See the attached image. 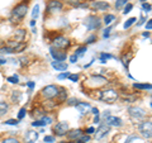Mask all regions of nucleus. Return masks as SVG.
Returning a JSON list of instances; mask_svg holds the SVG:
<instances>
[{
  "label": "nucleus",
  "instance_id": "48",
  "mask_svg": "<svg viewBox=\"0 0 152 143\" xmlns=\"http://www.w3.org/2000/svg\"><path fill=\"white\" fill-rule=\"evenodd\" d=\"M69 60H70L71 63H76V62H77V60H79V57L74 53V55H71V56L69 57Z\"/></svg>",
  "mask_w": 152,
  "mask_h": 143
},
{
  "label": "nucleus",
  "instance_id": "5",
  "mask_svg": "<svg viewBox=\"0 0 152 143\" xmlns=\"http://www.w3.org/2000/svg\"><path fill=\"white\" fill-rule=\"evenodd\" d=\"M102 23H103V20H100V18H99L98 15H94V14H90V15H88V17L83 20V24L86 27L88 31H96V29H100Z\"/></svg>",
  "mask_w": 152,
  "mask_h": 143
},
{
  "label": "nucleus",
  "instance_id": "16",
  "mask_svg": "<svg viewBox=\"0 0 152 143\" xmlns=\"http://www.w3.org/2000/svg\"><path fill=\"white\" fill-rule=\"evenodd\" d=\"M105 124L109 125V127H117V128H119L123 125V120L121 118H118V117H114V115H109L105 118Z\"/></svg>",
  "mask_w": 152,
  "mask_h": 143
},
{
  "label": "nucleus",
  "instance_id": "8",
  "mask_svg": "<svg viewBox=\"0 0 152 143\" xmlns=\"http://www.w3.org/2000/svg\"><path fill=\"white\" fill-rule=\"evenodd\" d=\"M137 129H138L140 134L143 138H146V139H150V138H152V122L151 120L140 122Z\"/></svg>",
  "mask_w": 152,
  "mask_h": 143
},
{
  "label": "nucleus",
  "instance_id": "13",
  "mask_svg": "<svg viewBox=\"0 0 152 143\" xmlns=\"http://www.w3.org/2000/svg\"><path fill=\"white\" fill-rule=\"evenodd\" d=\"M109 132H110V127L107 125L105 123H104V124H100L98 129L95 131V139H96V141H102Z\"/></svg>",
  "mask_w": 152,
  "mask_h": 143
},
{
  "label": "nucleus",
  "instance_id": "57",
  "mask_svg": "<svg viewBox=\"0 0 152 143\" xmlns=\"http://www.w3.org/2000/svg\"><path fill=\"white\" fill-rule=\"evenodd\" d=\"M109 115H110V110H105V112L103 113V115H102V117H103L104 119H105V118H107V117H109Z\"/></svg>",
  "mask_w": 152,
  "mask_h": 143
},
{
  "label": "nucleus",
  "instance_id": "17",
  "mask_svg": "<svg viewBox=\"0 0 152 143\" xmlns=\"http://www.w3.org/2000/svg\"><path fill=\"white\" fill-rule=\"evenodd\" d=\"M39 138V132L37 131H27L24 134V143H36Z\"/></svg>",
  "mask_w": 152,
  "mask_h": 143
},
{
  "label": "nucleus",
  "instance_id": "34",
  "mask_svg": "<svg viewBox=\"0 0 152 143\" xmlns=\"http://www.w3.org/2000/svg\"><path fill=\"white\" fill-rule=\"evenodd\" d=\"M46 125H47V124H46L43 120H42V119H36V120L32 122V127H36V128H38V127H39V128H43V127H46Z\"/></svg>",
  "mask_w": 152,
  "mask_h": 143
},
{
  "label": "nucleus",
  "instance_id": "62",
  "mask_svg": "<svg viewBox=\"0 0 152 143\" xmlns=\"http://www.w3.org/2000/svg\"><path fill=\"white\" fill-rule=\"evenodd\" d=\"M150 107H151V108H152V101H151V103H150Z\"/></svg>",
  "mask_w": 152,
  "mask_h": 143
},
{
  "label": "nucleus",
  "instance_id": "37",
  "mask_svg": "<svg viewBox=\"0 0 152 143\" xmlns=\"http://www.w3.org/2000/svg\"><path fill=\"white\" fill-rule=\"evenodd\" d=\"M39 17V5L38 4H36L34 7H33V10H32V19H36Z\"/></svg>",
  "mask_w": 152,
  "mask_h": 143
},
{
  "label": "nucleus",
  "instance_id": "59",
  "mask_svg": "<svg viewBox=\"0 0 152 143\" xmlns=\"http://www.w3.org/2000/svg\"><path fill=\"white\" fill-rule=\"evenodd\" d=\"M94 61H95V60H91V61H90V62H89L88 65H85V66H84V67H85V69H88V67H90V66H91V65H93V62H94Z\"/></svg>",
  "mask_w": 152,
  "mask_h": 143
},
{
  "label": "nucleus",
  "instance_id": "45",
  "mask_svg": "<svg viewBox=\"0 0 152 143\" xmlns=\"http://www.w3.org/2000/svg\"><path fill=\"white\" fill-rule=\"evenodd\" d=\"M142 9H143V12L145 13H150L151 10H152V5L151 4H148V3H142Z\"/></svg>",
  "mask_w": 152,
  "mask_h": 143
},
{
  "label": "nucleus",
  "instance_id": "39",
  "mask_svg": "<svg viewBox=\"0 0 152 143\" xmlns=\"http://www.w3.org/2000/svg\"><path fill=\"white\" fill-rule=\"evenodd\" d=\"M98 39V36L96 34H90L88 38H86V41H85V43L86 45H93L95 41Z\"/></svg>",
  "mask_w": 152,
  "mask_h": 143
},
{
  "label": "nucleus",
  "instance_id": "52",
  "mask_svg": "<svg viewBox=\"0 0 152 143\" xmlns=\"http://www.w3.org/2000/svg\"><path fill=\"white\" fill-rule=\"evenodd\" d=\"M146 31H152V19H148L146 22Z\"/></svg>",
  "mask_w": 152,
  "mask_h": 143
},
{
  "label": "nucleus",
  "instance_id": "25",
  "mask_svg": "<svg viewBox=\"0 0 152 143\" xmlns=\"http://www.w3.org/2000/svg\"><path fill=\"white\" fill-rule=\"evenodd\" d=\"M0 143H22V142L19 141L17 137H14V136H8V137L1 138V139H0Z\"/></svg>",
  "mask_w": 152,
  "mask_h": 143
},
{
  "label": "nucleus",
  "instance_id": "12",
  "mask_svg": "<svg viewBox=\"0 0 152 143\" xmlns=\"http://www.w3.org/2000/svg\"><path fill=\"white\" fill-rule=\"evenodd\" d=\"M50 55L53 58V61H65L67 58V52L64 50H58L55 48V47H50Z\"/></svg>",
  "mask_w": 152,
  "mask_h": 143
},
{
  "label": "nucleus",
  "instance_id": "38",
  "mask_svg": "<svg viewBox=\"0 0 152 143\" xmlns=\"http://www.w3.org/2000/svg\"><path fill=\"white\" fill-rule=\"evenodd\" d=\"M19 122L20 120H18V119H7L5 122H3V124H5V125H18L19 124Z\"/></svg>",
  "mask_w": 152,
  "mask_h": 143
},
{
  "label": "nucleus",
  "instance_id": "21",
  "mask_svg": "<svg viewBox=\"0 0 152 143\" xmlns=\"http://www.w3.org/2000/svg\"><path fill=\"white\" fill-rule=\"evenodd\" d=\"M76 110H77L80 114H85V113H89V110L91 109V107H90V104L86 103V101H79L77 104L75 105Z\"/></svg>",
  "mask_w": 152,
  "mask_h": 143
},
{
  "label": "nucleus",
  "instance_id": "49",
  "mask_svg": "<svg viewBox=\"0 0 152 143\" xmlns=\"http://www.w3.org/2000/svg\"><path fill=\"white\" fill-rule=\"evenodd\" d=\"M27 86H28V89H29V91H33V89H34V86H36V82L34 81H28Z\"/></svg>",
  "mask_w": 152,
  "mask_h": 143
},
{
  "label": "nucleus",
  "instance_id": "10",
  "mask_svg": "<svg viewBox=\"0 0 152 143\" xmlns=\"http://www.w3.org/2000/svg\"><path fill=\"white\" fill-rule=\"evenodd\" d=\"M127 112H128V115H129L133 120H142V119H145L147 115L146 110L142 109L141 107H128Z\"/></svg>",
  "mask_w": 152,
  "mask_h": 143
},
{
  "label": "nucleus",
  "instance_id": "6",
  "mask_svg": "<svg viewBox=\"0 0 152 143\" xmlns=\"http://www.w3.org/2000/svg\"><path fill=\"white\" fill-rule=\"evenodd\" d=\"M108 80L107 77H104L102 75H91L88 79V81L85 82V85L91 89H102L104 85H107Z\"/></svg>",
  "mask_w": 152,
  "mask_h": 143
},
{
  "label": "nucleus",
  "instance_id": "56",
  "mask_svg": "<svg viewBox=\"0 0 152 143\" xmlns=\"http://www.w3.org/2000/svg\"><path fill=\"white\" fill-rule=\"evenodd\" d=\"M90 110H91V113L94 114V115H98V114H99V109L98 108H91Z\"/></svg>",
  "mask_w": 152,
  "mask_h": 143
},
{
  "label": "nucleus",
  "instance_id": "51",
  "mask_svg": "<svg viewBox=\"0 0 152 143\" xmlns=\"http://www.w3.org/2000/svg\"><path fill=\"white\" fill-rule=\"evenodd\" d=\"M147 22V19H146V17H143V15H141V18H140V22L137 23V27H141L142 24H145V23Z\"/></svg>",
  "mask_w": 152,
  "mask_h": 143
},
{
  "label": "nucleus",
  "instance_id": "14",
  "mask_svg": "<svg viewBox=\"0 0 152 143\" xmlns=\"http://www.w3.org/2000/svg\"><path fill=\"white\" fill-rule=\"evenodd\" d=\"M23 96H24V95H23V93L20 90H12L10 95H9V101L12 104L18 105V104H20L23 101Z\"/></svg>",
  "mask_w": 152,
  "mask_h": 143
},
{
  "label": "nucleus",
  "instance_id": "11",
  "mask_svg": "<svg viewBox=\"0 0 152 143\" xmlns=\"http://www.w3.org/2000/svg\"><path fill=\"white\" fill-rule=\"evenodd\" d=\"M90 7H91V9L94 12H107L110 9V4H109L108 1H103V0H94V1L90 3Z\"/></svg>",
  "mask_w": 152,
  "mask_h": 143
},
{
  "label": "nucleus",
  "instance_id": "7",
  "mask_svg": "<svg viewBox=\"0 0 152 143\" xmlns=\"http://www.w3.org/2000/svg\"><path fill=\"white\" fill-rule=\"evenodd\" d=\"M51 46H52V47H55V48H58V50H64V51H66L67 48H70L71 41H70L66 36H64V34H57L56 37L52 38V43H51Z\"/></svg>",
  "mask_w": 152,
  "mask_h": 143
},
{
  "label": "nucleus",
  "instance_id": "41",
  "mask_svg": "<svg viewBox=\"0 0 152 143\" xmlns=\"http://www.w3.org/2000/svg\"><path fill=\"white\" fill-rule=\"evenodd\" d=\"M132 9H133V4H132V3H127L126 5L123 7V14L131 13V12H132Z\"/></svg>",
  "mask_w": 152,
  "mask_h": 143
},
{
  "label": "nucleus",
  "instance_id": "9",
  "mask_svg": "<svg viewBox=\"0 0 152 143\" xmlns=\"http://www.w3.org/2000/svg\"><path fill=\"white\" fill-rule=\"evenodd\" d=\"M69 131H70V125H69V123L65 120L57 122L56 124L52 127V132H53V136H56V137H64L67 134Z\"/></svg>",
  "mask_w": 152,
  "mask_h": 143
},
{
  "label": "nucleus",
  "instance_id": "46",
  "mask_svg": "<svg viewBox=\"0 0 152 143\" xmlns=\"http://www.w3.org/2000/svg\"><path fill=\"white\" fill-rule=\"evenodd\" d=\"M67 79L70 81H72V82H77V81H79V75L77 74H70Z\"/></svg>",
  "mask_w": 152,
  "mask_h": 143
},
{
  "label": "nucleus",
  "instance_id": "53",
  "mask_svg": "<svg viewBox=\"0 0 152 143\" xmlns=\"http://www.w3.org/2000/svg\"><path fill=\"white\" fill-rule=\"evenodd\" d=\"M93 133H95V129H94V127H89L85 129V134H93Z\"/></svg>",
  "mask_w": 152,
  "mask_h": 143
},
{
  "label": "nucleus",
  "instance_id": "2",
  "mask_svg": "<svg viewBox=\"0 0 152 143\" xmlns=\"http://www.w3.org/2000/svg\"><path fill=\"white\" fill-rule=\"evenodd\" d=\"M119 98V94H118L117 90L114 89H103L99 91V95H98V99L100 100L103 103H107V104H114Z\"/></svg>",
  "mask_w": 152,
  "mask_h": 143
},
{
  "label": "nucleus",
  "instance_id": "30",
  "mask_svg": "<svg viewBox=\"0 0 152 143\" xmlns=\"http://www.w3.org/2000/svg\"><path fill=\"white\" fill-rule=\"evenodd\" d=\"M28 114V110H27V108L26 107H23L20 108V110L18 112V115H17V119L18 120H23V119L26 118V115Z\"/></svg>",
  "mask_w": 152,
  "mask_h": 143
},
{
  "label": "nucleus",
  "instance_id": "28",
  "mask_svg": "<svg viewBox=\"0 0 152 143\" xmlns=\"http://www.w3.org/2000/svg\"><path fill=\"white\" fill-rule=\"evenodd\" d=\"M133 88L138 89V90H152V85L151 84H140V82H136V84H133Z\"/></svg>",
  "mask_w": 152,
  "mask_h": 143
},
{
  "label": "nucleus",
  "instance_id": "44",
  "mask_svg": "<svg viewBox=\"0 0 152 143\" xmlns=\"http://www.w3.org/2000/svg\"><path fill=\"white\" fill-rule=\"evenodd\" d=\"M43 142L45 143H55L56 142V136H45Z\"/></svg>",
  "mask_w": 152,
  "mask_h": 143
},
{
  "label": "nucleus",
  "instance_id": "18",
  "mask_svg": "<svg viewBox=\"0 0 152 143\" xmlns=\"http://www.w3.org/2000/svg\"><path fill=\"white\" fill-rule=\"evenodd\" d=\"M69 98H67V89L66 88H64V86H60V90H58V95H57V98H56V100H57V104H64V103H66V100H67Z\"/></svg>",
  "mask_w": 152,
  "mask_h": 143
},
{
  "label": "nucleus",
  "instance_id": "64",
  "mask_svg": "<svg viewBox=\"0 0 152 143\" xmlns=\"http://www.w3.org/2000/svg\"><path fill=\"white\" fill-rule=\"evenodd\" d=\"M28 1H31V0H28Z\"/></svg>",
  "mask_w": 152,
  "mask_h": 143
},
{
  "label": "nucleus",
  "instance_id": "33",
  "mask_svg": "<svg viewBox=\"0 0 152 143\" xmlns=\"http://www.w3.org/2000/svg\"><path fill=\"white\" fill-rule=\"evenodd\" d=\"M7 81L8 82H10V84H14V85H17V84H19V76L18 75H12V76H8L7 77Z\"/></svg>",
  "mask_w": 152,
  "mask_h": 143
},
{
  "label": "nucleus",
  "instance_id": "23",
  "mask_svg": "<svg viewBox=\"0 0 152 143\" xmlns=\"http://www.w3.org/2000/svg\"><path fill=\"white\" fill-rule=\"evenodd\" d=\"M81 134H83V131H81V129H79V128H77V129L69 131V132H67V134H66V136H67L69 139L76 141V139H77V138H79L80 136H81Z\"/></svg>",
  "mask_w": 152,
  "mask_h": 143
},
{
  "label": "nucleus",
  "instance_id": "36",
  "mask_svg": "<svg viewBox=\"0 0 152 143\" xmlns=\"http://www.w3.org/2000/svg\"><path fill=\"white\" fill-rule=\"evenodd\" d=\"M128 3V0H115V4H114V7H115L117 10H121V9L126 5Z\"/></svg>",
  "mask_w": 152,
  "mask_h": 143
},
{
  "label": "nucleus",
  "instance_id": "55",
  "mask_svg": "<svg viewBox=\"0 0 152 143\" xmlns=\"http://www.w3.org/2000/svg\"><path fill=\"white\" fill-rule=\"evenodd\" d=\"M93 122L95 123V124H98V123H100V115H99V114H98V115H95Z\"/></svg>",
  "mask_w": 152,
  "mask_h": 143
},
{
  "label": "nucleus",
  "instance_id": "63",
  "mask_svg": "<svg viewBox=\"0 0 152 143\" xmlns=\"http://www.w3.org/2000/svg\"><path fill=\"white\" fill-rule=\"evenodd\" d=\"M69 143H76V142H69Z\"/></svg>",
  "mask_w": 152,
  "mask_h": 143
},
{
  "label": "nucleus",
  "instance_id": "50",
  "mask_svg": "<svg viewBox=\"0 0 152 143\" xmlns=\"http://www.w3.org/2000/svg\"><path fill=\"white\" fill-rule=\"evenodd\" d=\"M110 31H112V27H108L105 31H104L103 33V37L104 38H109V36H110Z\"/></svg>",
  "mask_w": 152,
  "mask_h": 143
},
{
  "label": "nucleus",
  "instance_id": "54",
  "mask_svg": "<svg viewBox=\"0 0 152 143\" xmlns=\"http://www.w3.org/2000/svg\"><path fill=\"white\" fill-rule=\"evenodd\" d=\"M7 63H8V60L5 58V57L0 56V66H1V65H7Z\"/></svg>",
  "mask_w": 152,
  "mask_h": 143
},
{
  "label": "nucleus",
  "instance_id": "4",
  "mask_svg": "<svg viewBox=\"0 0 152 143\" xmlns=\"http://www.w3.org/2000/svg\"><path fill=\"white\" fill-rule=\"evenodd\" d=\"M64 10V1L61 0H48L46 3V12H45V18L52 15V14L60 13Z\"/></svg>",
  "mask_w": 152,
  "mask_h": 143
},
{
  "label": "nucleus",
  "instance_id": "26",
  "mask_svg": "<svg viewBox=\"0 0 152 143\" xmlns=\"http://www.w3.org/2000/svg\"><path fill=\"white\" fill-rule=\"evenodd\" d=\"M114 58V56L112 53H107V52H102L100 55H99V61H100L102 63H105L108 60H112Z\"/></svg>",
  "mask_w": 152,
  "mask_h": 143
},
{
  "label": "nucleus",
  "instance_id": "29",
  "mask_svg": "<svg viewBox=\"0 0 152 143\" xmlns=\"http://www.w3.org/2000/svg\"><path fill=\"white\" fill-rule=\"evenodd\" d=\"M86 51H88V47H86V45L80 46V47H77V48L75 50V55L77 56V57H83L85 53H86Z\"/></svg>",
  "mask_w": 152,
  "mask_h": 143
},
{
  "label": "nucleus",
  "instance_id": "60",
  "mask_svg": "<svg viewBox=\"0 0 152 143\" xmlns=\"http://www.w3.org/2000/svg\"><path fill=\"white\" fill-rule=\"evenodd\" d=\"M150 34H151V33H150L148 31H147V32H143V33H142V36H143L145 38H146V37H150Z\"/></svg>",
  "mask_w": 152,
  "mask_h": 143
},
{
  "label": "nucleus",
  "instance_id": "19",
  "mask_svg": "<svg viewBox=\"0 0 152 143\" xmlns=\"http://www.w3.org/2000/svg\"><path fill=\"white\" fill-rule=\"evenodd\" d=\"M47 113L48 112H47L43 107H34L32 109V112H31V115L33 118H36V119H41L43 115H46Z\"/></svg>",
  "mask_w": 152,
  "mask_h": 143
},
{
  "label": "nucleus",
  "instance_id": "15",
  "mask_svg": "<svg viewBox=\"0 0 152 143\" xmlns=\"http://www.w3.org/2000/svg\"><path fill=\"white\" fill-rule=\"evenodd\" d=\"M12 38L15 39L18 42H26L27 38V31L23 29V28H15L12 33Z\"/></svg>",
  "mask_w": 152,
  "mask_h": 143
},
{
  "label": "nucleus",
  "instance_id": "32",
  "mask_svg": "<svg viewBox=\"0 0 152 143\" xmlns=\"http://www.w3.org/2000/svg\"><path fill=\"white\" fill-rule=\"evenodd\" d=\"M136 20H137V18H134V17L127 19V22L124 23V24H123V28H124V29H128V28H131V27L136 23Z\"/></svg>",
  "mask_w": 152,
  "mask_h": 143
},
{
  "label": "nucleus",
  "instance_id": "42",
  "mask_svg": "<svg viewBox=\"0 0 152 143\" xmlns=\"http://www.w3.org/2000/svg\"><path fill=\"white\" fill-rule=\"evenodd\" d=\"M19 61H20V66H22V67H24V66L29 65V58L26 57V56H22L20 58H19Z\"/></svg>",
  "mask_w": 152,
  "mask_h": 143
},
{
  "label": "nucleus",
  "instance_id": "61",
  "mask_svg": "<svg viewBox=\"0 0 152 143\" xmlns=\"http://www.w3.org/2000/svg\"><path fill=\"white\" fill-rule=\"evenodd\" d=\"M140 3H146V0H140Z\"/></svg>",
  "mask_w": 152,
  "mask_h": 143
},
{
  "label": "nucleus",
  "instance_id": "40",
  "mask_svg": "<svg viewBox=\"0 0 152 143\" xmlns=\"http://www.w3.org/2000/svg\"><path fill=\"white\" fill-rule=\"evenodd\" d=\"M79 101H80V100H79V99H76V98H70V99L66 100V104H67L69 107H75Z\"/></svg>",
  "mask_w": 152,
  "mask_h": 143
},
{
  "label": "nucleus",
  "instance_id": "58",
  "mask_svg": "<svg viewBox=\"0 0 152 143\" xmlns=\"http://www.w3.org/2000/svg\"><path fill=\"white\" fill-rule=\"evenodd\" d=\"M36 22H37L36 19H32V20L29 22V26H31L32 28H33V27H36Z\"/></svg>",
  "mask_w": 152,
  "mask_h": 143
},
{
  "label": "nucleus",
  "instance_id": "22",
  "mask_svg": "<svg viewBox=\"0 0 152 143\" xmlns=\"http://www.w3.org/2000/svg\"><path fill=\"white\" fill-rule=\"evenodd\" d=\"M9 109H10L9 103L7 101V100H4V99H0V118L5 115V114L9 112Z\"/></svg>",
  "mask_w": 152,
  "mask_h": 143
},
{
  "label": "nucleus",
  "instance_id": "1",
  "mask_svg": "<svg viewBox=\"0 0 152 143\" xmlns=\"http://www.w3.org/2000/svg\"><path fill=\"white\" fill-rule=\"evenodd\" d=\"M28 10H29V1L28 0H22L18 4H15L12 10H10V17H9V23L12 24H18V23H22L23 19L27 17Z\"/></svg>",
  "mask_w": 152,
  "mask_h": 143
},
{
  "label": "nucleus",
  "instance_id": "3",
  "mask_svg": "<svg viewBox=\"0 0 152 143\" xmlns=\"http://www.w3.org/2000/svg\"><path fill=\"white\" fill-rule=\"evenodd\" d=\"M58 90H60V86L57 85H47L43 89L39 91V96L43 99V100H55L58 95Z\"/></svg>",
  "mask_w": 152,
  "mask_h": 143
},
{
  "label": "nucleus",
  "instance_id": "35",
  "mask_svg": "<svg viewBox=\"0 0 152 143\" xmlns=\"http://www.w3.org/2000/svg\"><path fill=\"white\" fill-rule=\"evenodd\" d=\"M90 141V136L89 134H81L77 139H76V143H88Z\"/></svg>",
  "mask_w": 152,
  "mask_h": 143
},
{
  "label": "nucleus",
  "instance_id": "20",
  "mask_svg": "<svg viewBox=\"0 0 152 143\" xmlns=\"http://www.w3.org/2000/svg\"><path fill=\"white\" fill-rule=\"evenodd\" d=\"M51 66L56 71H61V72H64V71H67V69H69V65L66 63L65 61H52Z\"/></svg>",
  "mask_w": 152,
  "mask_h": 143
},
{
  "label": "nucleus",
  "instance_id": "47",
  "mask_svg": "<svg viewBox=\"0 0 152 143\" xmlns=\"http://www.w3.org/2000/svg\"><path fill=\"white\" fill-rule=\"evenodd\" d=\"M69 75H70V72H67V71H64V72H61L58 76H57V79H58V80H65V79L69 77Z\"/></svg>",
  "mask_w": 152,
  "mask_h": 143
},
{
  "label": "nucleus",
  "instance_id": "24",
  "mask_svg": "<svg viewBox=\"0 0 152 143\" xmlns=\"http://www.w3.org/2000/svg\"><path fill=\"white\" fill-rule=\"evenodd\" d=\"M132 57H133L132 52H128V53H124V55L122 56V62H123V65H124V67L127 70H128V67H129V62H131Z\"/></svg>",
  "mask_w": 152,
  "mask_h": 143
},
{
  "label": "nucleus",
  "instance_id": "27",
  "mask_svg": "<svg viewBox=\"0 0 152 143\" xmlns=\"http://www.w3.org/2000/svg\"><path fill=\"white\" fill-rule=\"evenodd\" d=\"M114 20H115V15L114 14H105L103 18V23L105 26H110Z\"/></svg>",
  "mask_w": 152,
  "mask_h": 143
},
{
  "label": "nucleus",
  "instance_id": "43",
  "mask_svg": "<svg viewBox=\"0 0 152 143\" xmlns=\"http://www.w3.org/2000/svg\"><path fill=\"white\" fill-rule=\"evenodd\" d=\"M41 119H42V120H43V122L46 123L47 125H48V124H52V123H53V118L50 117V115H47V114H46V115L42 117Z\"/></svg>",
  "mask_w": 152,
  "mask_h": 143
},
{
  "label": "nucleus",
  "instance_id": "31",
  "mask_svg": "<svg viewBox=\"0 0 152 143\" xmlns=\"http://www.w3.org/2000/svg\"><path fill=\"white\" fill-rule=\"evenodd\" d=\"M64 4H67L72 8H79V5L81 4V0H64Z\"/></svg>",
  "mask_w": 152,
  "mask_h": 143
}]
</instances>
